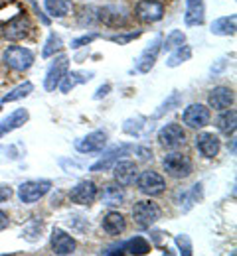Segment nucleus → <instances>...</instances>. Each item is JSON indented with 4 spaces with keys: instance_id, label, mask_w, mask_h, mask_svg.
<instances>
[{
    "instance_id": "1",
    "label": "nucleus",
    "mask_w": 237,
    "mask_h": 256,
    "mask_svg": "<svg viewBox=\"0 0 237 256\" xmlns=\"http://www.w3.org/2000/svg\"><path fill=\"white\" fill-rule=\"evenodd\" d=\"M162 168L174 180H184L194 172V164L190 160V156L182 154V152H170L162 160Z\"/></svg>"
},
{
    "instance_id": "32",
    "label": "nucleus",
    "mask_w": 237,
    "mask_h": 256,
    "mask_svg": "<svg viewBox=\"0 0 237 256\" xmlns=\"http://www.w3.org/2000/svg\"><path fill=\"white\" fill-rule=\"evenodd\" d=\"M176 244H178L180 252H184L186 256L192 254V242H190V236L188 234H178L176 236Z\"/></svg>"
},
{
    "instance_id": "17",
    "label": "nucleus",
    "mask_w": 237,
    "mask_h": 256,
    "mask_svg": "<svg viewBox=\"0 0 237 256\" xmlns=\"http://www.w3.org/2000/svg\"><path fill=\"white\" fill-rule=\"evenodd\" d=\"M75 248H77V242L71 234H68L62 228H54V232H52V250H54V254H73Z\"/></svg>"
},
{
    "instance_id": "24",
    "label": "nucleus",
    "mask_w": 237,
    "mask_h": 256,
    "mask_svg": "<svg viewBox=\"0 0 237 256\" xmlns=\"http://www.w3.org/2000/svg\"><path fill=\"white\" fill-rule=\"evenodd\" d=\"M237 124V112L233 108H225L221 110V114L217 116V130L223 134H233Z\"/></svg>"
},
{
    "instance_id": "18",
    "label": "nucleus",
    "mask_w": 237,
    "mask_h": 256,
    "mask_svg": "<svg viewBox=\"0 0 237 256\" xmlns=\"http://www.w3.org/2000/svg\"><path fill=\"white\" fill-rule=\"evenodd\" d=\"M30 120V112L26 108H16L14 112H10L2 122H0V138L10 134L12 130H18L20 126H24Z\"/></svg>"
},
{
    "instance_id": "23",
    "label": "nucleus",
    "mask_w": 237,
    "mask_h": 256,
    "mask_svg": "<svg viewBox=\"0 0 237 256\" xmlns=\"http://www.w3.org/2000/svg\"><path fill=\"white\" fill-rule=\"evenodd\" d=\"M235 22L237 18L231 16H221L211 24V34L213 36H233L235 34Z\"/></svg>"
},
{
    "instance_id": "34",
    "label": "nucleus",
    "mask_w": 237,
    "mask_h": 256,
    "mask_svg": "<svg viewBox=\"0 0 237 256\" xmlns=\"http://www.w3.org/2000/svg\"><path fill=\"white\" fill-rule=\"evenodd\" d=\"M99 36L97 34H89V36H81V38H77V40H73L71 42V48L73 50H77V48H83V46H87V44H91L93 40H97Z\"/></svg>"
},
{
    "instance_id": "11",
    "label": "nucleus",
    "mask_w": 237,
    "mask_h": 256,
    "mask_svg": "<svg viewBox=\"0 0 237 256\" xmlns=\"http://www.w3.org/2000/svg\"><path fill=\"white\" fill-rule=\"evenodd\" d=\"M233 102H235V93H233V89L223 87V85H221V87H213V89L209 91V95H207V104H209V108H213V110L231 108Z\"/></svg>"
},
{
    "instance_id": "35",
    "label": "nucleus",
    "mask_w": 237,
    "mask_h": 256,
    "mask_svg": "<svg viewBox=\"0 0 237 256\" xmlns=\"http://www.w3.org/2000/svg\"><path fill=\"white\" fill-rule=\"evenodd\" d=\"M8 224H10V221H8V215L0 209V232L4 230V228H8Z\"/></svg>"
},
{
    "instance_id": "36",
    "label": "nucleus",
    "mask_w": 237,
    "mask_h": 256,
    "mask_svg": "<svg viewBox=\"0 0 237 256\" xmlns=\"http://www.w3.org/2000/svg\"><path fill=\"white\" fill-rule=\"evenodd\" d=\"M111 91V85H105V87H101L99 91H97V95H95V98H101V96H105L107 93Z\"/></svg>"
},
{
    "instance_id": "25",
    "label": "nucleus",
    "mask_w": 237,
    "mask_h": 256,
    "mask_svg": "<svg viewBox=\"0 0 237 256\" xmlns=\"http://www.w3.org/2000/svg\"><path fill=\"white\" fill-rule=\"evenodd\" d=\"M44 6L50 16L54 18H64L71 10V0H44Z\"/></svg>"
},
{
    "instance_id": "9",
    "label": "nucleus",
    "mask_w": 237,
    "mask_h": 256,
    "mask_svg": "<svg viewBox=\"0 0 237 256\" xmlns=\"http://www.w3.org/2000/svg\"><path fill=\"white\" fill-rule=\"evenodd\" d=\"M182 118H184V124L190 128L207 126V124H209V118H211L209 106H205L202 102H194V104H190V106L184 110Z\"/></svg>"
},
{
    "instance_id": "19",
    "label": "nucleus",
    "mask_w": 237,
    "mask_h": 256,
    "mask_svg": "<svg viewBox=\"0 0 237 256\" xmlns=\"http://www.w3.org/2000/svg\"><path fill=\"white\" fill-rule=\"evenodd\" d=\"M148 252H150V244L142 236H135L113 250H105V254H148Z\"/></svg>"
},
{
    "instance_id": "20",
    "label": "nucleus",
    "mask_w": 237,
    "mask_h": 256,
    "mask_svg": "<svg viewBox=\"0 0 237 256\" xmlns=\"http://www.w3.org/2000/svg\"><path fill=\"white\" fill-rule=\"evenodd\" d=\"M103 230L111 236H117V234H123L127 230V219L123 217V213L119 211H109L105 217H103Z\"/></svg>"
},
{
    "instance_id": "29",
    "label": "nucleus",
    "mask_w": 237,
    "mask_h": 256,
    "mask_svg": "<svg viewBox=\"0 0 237 256\" xmlns=\"http://www.w3.org/2000/svg\"><path fill=\"white\" fill-rule=\"evenodd\" d=\"M182 44H186V36L182 30H172V32L166 36V40L162 42V50L166 52H174L176 48H180Z\"/></svg>"
},
{
    "instance_id": "38",
    "label": "nucleus",
    "mask_w": 237,
    "mask_h": 256,
    "mask_svg": "<svg viewBox=\"0 0 237 256\" xmlns=\"http://www.w3.org/2000/svg\"><path fill=\"white\" fill-rule=\"evenodd\" d=\"M0 110H2V106H0Z\"/></svg>"
},
{
    "instance_id": "3",
    "label": "nucleus",
    "mask_w": 237,
    "mask_h": 256,
    "mask_svg": "<svg viewBox=\"0 0 237 256\" xmlns=\"http://www.w3.org/2000/svg\"><path fill=\"white\" fill-rule=\"evenodd\" d=\"M52 190V182L48 180H34V182H24L18 188V199L24 205H32L36 201H40L42 197H46Z\"/></svg>"
},
{
    "instance_id": "12",
    "label": "nucleus",
    "mask_w": 237,
    "mask_h": 256,
    "mask_svg": "<svg viewBox=\"0 0 237 256\" xmlns=\"http://www.w3.org/2000/svg\"><path fill=\"white\" fill-rule=\"evenodd\" d=\"M97 186L93 184V182H89V180H83V182H79L75 188H71V192H69V199L73 201V203H77V205H91L95 199H97Z\"/></svg>"
},
{
    "instance_id": "6",
    "label": "nucleus",
    "mask_w": 237,
    "mask_h": 256,
    "mask_svg": "<svg viewBox=\"0 0 237 256\" xmlns=\"http://www.w3.org/2000/svg\"><path fill=\"white\" fill-rule=\"evenodd\" d=\"M30 28H32L30 26V18L26 14H18L12 20H8L6 24L0 26V36L6 38V40L16 42V40H24L30 34Z\"/></svg>"
},
{
    "instance_id": "15",
    "label": "nucleus",
    "mask_w": 237,
    "mask_h": 256,
    "mask_svg": "<svg viewBox=\"0 0 237 256\" xmlns=\"http://www.w3.org/2000/svg\"><path fill=\"white\" fill-rule=\"evenodd\" d=\"M105 146H107V134H105L103 130H93V132H89L85 138L77 140V144H75L77 152H81V154L101 152Z\"/></svg>"
},
{
    "instance_id": "10",
    "label": "nucleus",
    "mask_w": 237,
    "mask_h": 256,
    "mask_svg": "<svg viewBox=\"0 0 237 256\" xmlns=\"http://www.w3.org/2000/svg\"><path fill=\"white\" fill-rule=\"evenodd\" d=\"M158 142H160V146L174 150V148H178L186 142V132L180 124L170 122V124H164L158 130Z\"/></svg>"
},
{
    "instance_id": "13",
    "label": "nucleus",
    "mask_w": 237,
    "mask_h": 256,
    "mask_svg": "<svg viewBox=\"0 0 237 256\" xmlns=\"http://www.w3.org/2000/svg\"><path fill=\"white\" fill-rule=\"evenodd\" d=\"M196 148H198V152L202 154L203 158L211 160V158H215V156L219 154V150H221V140H219V136L213 134V132H202V134L196 136Z\"/></svg>"
},
{
    "instance_id": "14",
    "label": "nucleus",
    "mask_w": 237,
    "mask_h": 256,
    "mask_svg": "<svg viewBox=\"0 0 237 256\" xmlns=\"http://www.w3.org/2000/svg\"><path fill=\"white\" fill-rule=\"evenodd\" d=\"M160 50H162V38L156 36V38L152 40V44L140 54V58H138V62H136V71H138V73H148V71L154 67V64H156Z\"/></svg>"
},
{
    "instance_id": "28",
    "label": "nucleus",
    "mask_w": 237,
    "mask_h": 256,
    "mask_svg": "<svg viewBox=\"0 0 237 256\" xmlns=\"http://www.w3.org/2000/svg\"><path fill=\"white\" fill-rule=\"evenodd\" d=\"M32 91H34V85H32L30 81H26V83L14 87L10 93H6V95L2 96V102H14V100H20V98H24V96L30 95Z\"/></svg>"
},
{
    "instance_id": "31",
    "label": "nucleus",
    "mask_w": 237,
    "mask_h": 256,
    "mask_svg": "<svg viewBox=\"0 0 237 256\" xmlns=\"http://www.w3.org/2000/svg\"><path fill=\"white\" fill-rule=\"evenodd\" d=\"M178 104H180V95H178V93H172V95L168 96V100H166V102H164V104L154 112V118H160L164 112H170V110H172V108H176Z\"/></svg>"
},
{
    "instance_id": "8",
    "label": "nucleus",
    "mask_w": 237,
    "mask_h": 256,
    "mask_svg": "<svg viewBox=\"0 0 237 256\" xmlns=\"http://www.w3.org/2000/svg\"><path fill=\"white\" fill-rule=\"evenodd\" d=\"M68 69H69V58H68V56H60V58H58L54 64L50 65V69H48V73H46V79H44V89H46L48 93L56 91V89L60 87L62 79L66 77Z\"/></svg>"
},
{
    "instance_id": "2",
    "label": "nucleus",
    "mask_w": 237,
    "mask_h": 256,
    "mask_svg": "<svg viewBox=\"0 0 237 256\" xmlns=\"http://www.w3.org/2000/svg\"><path fill=\"white\" fill-rule=\"evenodd\" d=\"M2 64L12 71H26L34 64V54L28 48L12 46L2 54Z\"/></svg>"
},
{
    "instance_id": "7",
    "label": "nucleus",
    "mask_w": 237,
    "mask_h": 256,
    "mask_svg": "<svg viewBox=\"0 0 237 256\" xmlns=\"http://www.w3.org/2000/svg\"><path fill=\"white\" fill-rule=\"evenodd\" d=\"M135 16L144 24H154L164 18V4L158 0H140L135 8Z\"/></svg>"
},
{
    "instance_id": "5",
    "label": "nucleus",
    "mask_w": 237,
    "mask_h": 256,
    "mask_svg": "<svg viewBox=\"0 0 237 256\" xmlns=\"http://www.w3.org/2000/svg\"><path fill=\"white\" fill-rule=\"evenodd\" d=\"M133 219L140 228H148L160 219V209L154 201H138L133 207Z\"/></svg>"
},
{
    "instance_id": "26",
    "label": "nucleus",
    "mask_w": 237,
    "mask_h": 256,
    "mask_svg": "<svg viewBox=\"0 0 237 256\" xmlns=\"http://www.w3.org/2000/svg\"><path fill=\"white\" fill-rule=\"evenodd\" d=\"M125 199V192L123 186L115 184V186H105L101 192V201L105 205H119Z\"/></svg>"
},
{
    "instance_id": "37",
    "label": "nucleus",
    "mask_w": 237,
    "mask_h": 256,
    "mask_svg": "<svg viewBox=\"0 0 237 256\" xmlns=\"http://www.w3.org/2000/svg\"><path fill=\"white\" fill-rule=\"evenodd\" d=\"M12 195V192L8 190V188H0V201H4V199H8Z\"/></svg>"
},
{
    "instance_id": "16",
    "label": "nucleus",
    "mask_w": 237,
    "mask_h": 256,
    "mask_svg": "<svg viewBox=\"0 0 237 256\" xmlns=\"http://www.w3.org/2000/svg\"><path fill=\"white\" fill-rule=\"evenodd\" d=\"M136 164L131 160H117L113 164V178H115V182L119 184V186H123V188H127V186H131V184H135L136 180Z\"/></svg>"
},
{
    "instance_id": "4",
    "label": "nucleus",
    "mask_w": 237,
    "mask_h": 256,
    "mask_svg": "<svg viewBox=\"0 0 237 256\" xmlns=\"http://www.w3.org/2000/svg\"><path fill=\"white\" fill-rule=\"evenodd\" d=\"M136 188H138V192L148 195V197H156V195H162L164 193V190H166V180L160 174H156L152 170H146V172H142L136 178Z\"/></svg>"
},
{
    "instance_id": "27",
    "label": "nucleus",
    "mask_w": 237,
    "mask_h": 256,
    "mask_svg": "<svg viewBox=\"0 0 237 256\" xmlns=\"http://www.w3.org/2000/svg\"><path fill=\"white\" fill-rule=\"evenodd\" d=\"M190 58H192V48L186 46V44H182L180 48H176L174 52H170V58L166 60V65L168 67H178V65L186 64Z\"/></svg>"
},
{
    "instance_id": "21",
    "label": "nucleus",
    "mask_w": 237,
    "mask_h": 256,
    "mask_svg": "<svg viewBox=\"0 0 237 256\" xmlns=\"http://www.w3.org/2000/svg\"><path fill=\"white\" fill-rule=\"evenodd\" d=\"M203 20H205L203 0H186V14H184L186 26H202Z\"/></svg>"
},
{
    "instance_id": "33",
    "label": "nucleus",
    "mask_w": 237,
    "mask_h": 256,
    "mask_svg": "<svg viewBox=\"0 0 237 256\" xmlns=\"http://www.w3.org/2000/svg\"><path fill=\"white\" fill-rule=\"evenodd\" d=\"M140 36V32H131V34H125V36H111L109 40L111 42H115V44H119V46H125V44H129V42H133Z\"/></svg>"
},
{
    "instance_id": "30",
    "label": "nucleus",
    "mask_w": 237,
    "mask_h": 256,
    "mask_svg": "<svg viewBox=\"0 0 237 256\" xmlns=\"http://www.w3.org/2000/svg\"><path fill=\"white\" fill-rule=\"evenodd\" d=\"M62 48H64L62 38H60L58 34H50V38H48V42H46V48H44L42 56H44V58H52V56H56V52H60Z\"/></svg>"
},
{
    "instance_id": "22",
    "label": "nucleus",
    "mask_w": 237,
    "mask_h": 256,
    "mask_svg": "<svg viewBox=\"0 0 237 256\" xmlns=\"http://www.w3.org/2000/svg\"><path fill=\"white\" fill-rule=\"evenodd\" d=\"M91 79H93V73H81V71H71V73H69L68 71L58 89H60L62 93H69V91L75 89L79 83H87V81H91Z\"/></svg>"
}]
</instances>
